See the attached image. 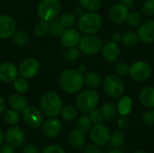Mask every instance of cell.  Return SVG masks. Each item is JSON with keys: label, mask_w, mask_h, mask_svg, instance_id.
Returning a JSON list of instances; mask_svg holds the SVG:
<instances>
[{"label": "cell", "mask_w": 154, "mask_h": 153, "mask_svg": "<svg viewBox=\"0 0 154 153\" xmlns=\"http://www.w3.org/2000/svg\"><path fill=\"white\" fill-rule=\"evenodd\" d=\"M74 14L76 15V16H81L83 14H84V12H83V8L81 7V6H77V7H75L74 8Z\"/></svg>", "instance_id": "681fc988"}, {"label": "cell", "mask_w": 154, "mask_h": 153, "mask_svg": "<svg viewBox=\"0 0 154 153\" xmlns=\"http://www.w3.org/2000/svg\"><path fill=\"white\" fill-rule=\"evenodd\" d=\"M101 51L103 58L108 62H115L120 56V47L113 41L105 43L102 46Z\"/></svg>", "instance_id": "d6986e66"}, {"label": "cell", "mask_w": 154, "mask_h": 153, "mask_svg": "<svg viewBox=\"0 0 154 153\" xmlns=\"http://www.w3.org/2000/svg\"><path fill=\"white\" fill-rule=\"evenodd\" d=\"M84 153H105L104 151L101 149V146H98L97 144H93V145H88Z\"/></svg>", "instance_id": "f6af8a7d"}, {"label": "cell", "mask_w": 154, "mask_h": 153, "mask_svg": "<svg viewBox=\"0 0 154 153\" xmlns=\"http://www.w3.org/2000/svg\"><path fill=\"white\" fill-rule=\"evenodd\" d=\"M90 139L94 142V144H97L98 146H104L107 143H109L110 137H111V132L107 126H106L103 124H95L90 129Z\"/></svg>", "instance_id": "30bf717a"}, {"label": "cell", "mask_w": 154, "mask_h": 153, "mask_svg": "<svg viewBox=\"0 0 154 153\" xmlns=\"http://www.w3.org/2000/svg\"><path fill=\"white\" fill-rule=\"evenodd\" d=\"M143 121L146 125H154V109L150 108L143 115Z\"/></svg>", "instance_id": "b9f144b4"}, {"label": "cell", "mask_w": 154, "mask_h": 153, "mask_svg": "<svg viewBox=\"0 0 154 153\" xmlns=\"http://www.w3.org/2000/svg\"><path fill=\"white\" fill-rule=\"evenodd\" d=\"M40 62L33 58H28L23 60L18 69V72L22 78L30 79L34 78L40 71Z\"/></svg>", "instance_id": "8fae6325"}, {"label": "cell", "mask_w": 154, "mask_h": 153, "mask_svg": "<svg viewBox=\"0 0 154 153\" xmlns=\"http://www.w3.org/2000/svg\"><path fill=\"white\" fill-rule=\"evenodd\" d=\"M126 22L132 27H139L143 23V16L138 12H129Z\"/></svg>", "instance_id": "8d00e7d4"}, {"label": "cell", "mask_w": 154, "mask_h": 153, "mask_svg": "<svg viewBox=\"0 0 154 153\" xmlns=\"http://www.w3.org/2000/svg\"><path fill=\"white\" fill-rule=\"evenodd\" d=\"M79 5L88 12H96L101 7L102 0H79Z\"/></svg>", "instance_id": "d6a6232c"}, {"label": "cell", "mask_w": 154, "mask_h": 153, "mask_svg": "<svg viewBox=\"0 0 154 153\" xmlns=\"http://www.w3.org/2000/svg\"><path fill=\"white\" fill-rule=\"evenodd\" d=\"M11 38L13 40V42L16 46H19V47L25 46L29 41V36H28L27 32L23 30L15 31Z\"/></svg>", "instance_id": "4316f807"}, {"label": "cell", "mask_w": 154, "mask_h": 153, "mask_svg": "<svg viewBox=\"0 0 154 153\" xmlns=\"http://www.w3.org/2000/svg\"><path fill=\"white\" fill-rule=\"evenodd\" d=\"M121 39H122V35H121L119 32H116V33H114V35H113L112 41H115V42H116V43H118V42L121 41Z\"/></svg>", "instance_id": "816d5d0a"}, {"label": "cell", "mask_w": 154, "mask_h": 153, "mask_svg": "<svg viewBox=\"0 0 154 153\" xmlns=\"http://www.w3.org/2000/svg\"><path fill=\"white\" fill-rule=\"evenodd\" d=\"M103 46L102 40L94 34H87L81 37L79 43V50L81 53L88 56L95 55L98 53Z\"/></svg>", "instance_id": "52a82bcc"}, {"label": "cell", "mask_w": 154, "mask_h": 153, "mask_svg": "<svg viewBox=\"0 0 154 153\" xmlns=\"http://www.w3.org/2000/svg\"><path fill=\"white\" fill-rule=\"evenodd\" d=\"M78 70L81 73V74H85L87 72V67L85 65H80L78 69Z\"/></svg>", "instance_id": "f5cc1de1"}, {"label": "cell", "mask_w": 154, "mask_h": 153, "mask_svg": "<svg viewBox=\"0 0 154 153\" xmlns=\"http://www.w3.org/2000/svg\"><path fill=\"white\" fill-rule=\"evenodd\" d=\"M99 103V94L93 88L86 89L80 92L76 99L78 109L84 114H89L97 108Z\"/></svg>", "instance_id": "277c9868"}, {"label": "cell", "mask_w": 154, "mask_h": 153, "mask_svg": "<svg viewBox=\"0 0 154 153\" xmlns=\"http://www.w3.org/2000/svg\"><path fill=\"white\" fill-rule=\"evenodd\" d=\"M23 153H40V151L36 146H34L32 144H29L23 148Z\"/></svg>", "instance_id": "bcb514c9"}, {"label": "cell", "mask_w": 154, "mask_h": 153, "mask_svg": "<svg viewBox=\"0 0 154 153\" xmlns=\"http://www.w3.org/2000/svg\"><path fill=\"white\" fill-rule=\"evenodd\" d=\"M89 117L91 119L92 124H103L105 121L103 118V115L101 114V111L99 109H97V108H95L93 111H91L89 113Z\"/></svg>", "instance_id": "ab89813d"}, {"label": "cell", "mask_w": 154, "mask_h": 153, "mask_svg": "<svg viewBox=\"0 0 154 153\" xmlns=\"http://www.w3.org/2000/svg\"><path fill=\"white\" fill-rule=\"evenodd\" d=\"M23 118L24 123L32 129H38L42 125L43 114L41 109L36 106H27L23 111Z\"/></svg>", "instance_id": "9c48e42d"}, {"label": "cell", "mask_w": 154, "mask_h": 153, "mask_svg": "<svg viewBox=\"0 0 154 153\" xmlns=\"http://www.w3.org/2000/svg\"><path fill=\"white\" fill-rule=\"evenodd\" d=\"M14 89L20 94H23L28 91L29 89V83L26 78H17L14 81Z\"/></svg>", "instance_id": "74e56055"}, {"label": "cell", "mask_w": 154, "mask_h": 153, "mask_svg": "<svg viewBox=\"0 0 154 153\" xmlns=\"http://www.w3.org/2000/svg\"><path fill=\"white\" fill-rule=\"evenodd\" d=\"M40 108L44 115L48 117H56L61 113L63 108L61 97L54 91L46 92L41 98Z\"/></svg>", "instance_id": "7a4b0ae2"}, {"label": "cell", "mask_w": 154, "mask_h": 153, "mask_svg": "<svg viewBox=\"0 0 154 153\" xmlns=\"http://www.w3.org/2000/svg\"><path fill=\"white\" fill-rule=\"evenodd\" d=\"M107 153H125L123 151H121L120 149H113L110 151H108Z\"/></svg>", "instance_id": "db71d44e"}, {"label": "cell", "mask_w": 154, "mask_h": 153, "mask_svg": "<svg viewBox=\"0 0 154 153\" xmlns=\"http://www.w3.org/2000/svg\"><path fill=\"white\" fill-rule=\"evenodd\" d=\"M140 41L138 34L134 32H126L122 35V39L121 41L125 46L127 47H131V46H134L138 43V41Z\"/></svg>", "instance_id": "4dcf8cb0"}, {"label": "cell", "mask_w": 154, "mask_h": 153, "mask_svg": "<svg viewBox=\"0 0 154 153\" xmlns=\"http://www.w3.org/2000/svg\"><path fill=\"white\" fill-rule=\"evenodd\" d=\"M16 31L15 20L8 14L0 15V39L5 40L11 38Z\"/></svg>", "instance_id": "4fadbf2b"}, {"label": "cell", "mask_w": 154, "mask_h": 153, "mask_svg": "<svg viewBox=\"0 0 154 153\" xmlns=\"http://www.w3.org/2000/svg\"><path fill=\"white\" fill-rule=\"evenodd\" d=\"M4 120L9 125H16L20 120V115L18 111L14 109H8L4 112Z\"/></svg>", "instance_id": "1f68e13d"}, {"label": "cell", "mask_w": 154, "mask_h": 153, "mask_svg": "<svg viewBox=\"0 0 154 153\" xmlns=\"http://www.w3.org/2000/svg\"><path fill=\"white\" fill-rule=\"evenodd\" d=\"M8 104L12 109H14L18 112L23 111L28 106L26 98L22 94L17 92L10 95L8 98Z\"/></svg>", "instance_id": "7402d4cb"}, {"label": "cell", "mask_w": 154, "mask_h": 153, "mask_svg": "<svg viewBox=\"0 0 154 153\" xmlns=\"http://www.w3.org/2000/svg\"><path fill=\"white\" fill-rule=\"evenodd\" d=\"M60 114H61L62 118L68 122H72V121L76 120L79 115V112H78L77 108L72 106H67L63 107Z\"/></svg>", "instance_id": "f546056e"}, {"label": "cell", "mask_w": 154, "mask_h": 153, "mask_svg": "<svg viewBox=\"0 0 154 153\" xmlns=\"http://www.w3.org/2000/svg\"><path fill=\"white\" fill-rule=\"evenodd\" d=\"M33 32L39 37L45 36L46 34L49 33V23L45 22L43 20H40L39 22H37L35 23L34 28H33Z\"/></svg>", "instance_id": "d590c367"}, {"label": "cell", "mask_w": 154, "mask_h": 153, "mask_svg": "<svg viewBox=\"0 0 154 153\" xmlns=\"http://www.w3.org/2000/svg\"><path fill=\"white\" fill-rule=\"evenodd\" d=\"M61 123L55 117H50L44 124L42 127V133L46 138L53 139L56 138L61 132Z\"/></svg>", "instance_id": "2e32d148"}, {"label": "cell", "mask_w": 154, "mask_h": 153, "mask_svg": "<svg viewBox=\"0 0 154 153\" xmlns=\"http://www.w3.org/2000/svg\"><path fill=\"white\" fill-rule=\"evenodd\" d=\"M134 153H146L145 151H141V150H137V151H135Z\"/></svg>", "instance_id": "9f6ffc18"}, {"label": "cell", "mask_w": 154, "mask_h": 153, "mask_svg": "<svg viewBox=\"0 0 154 153\" xmlns=\"http://www.w3.org/2000/svg\"><path fill=\"white\" fill-rule=\"evenodd\" d=\"M59 84L68 94L78 93L84 85V77L78 69H68L63 70L59 78Z\"/></svg>", "instance_id": "6da1fadb"}, {"label": "cell", "mask_w": 154, "mask_h": 153, "mask_svg": "<svg viewBox=\"0 0 154 153\" xmlns=\"http://www.w3.org/2000/svg\"><path fill=\"white\" fill-rule=\"evenodd\" d=\"M18 69L12 62L0 63V81L4 83L14 82L18 76Z\"/></svg>", "instance_id": "5bb4252c"}, {"label": "cell", "mask_w": 154, "mask_h": 153, "mask_svg": "<svg viewBox=\"0 0 154 153\" xmlns=\"http://www.w3.org/2000/svg\"><path fill=\"white\" fill-rule=\"evenodd\" d=\"M0 153H14V147H12L11 145L5 144L0 148Z\"/></svg>", "instance_id": "7dc6e473"}, {"label": "cell", "mask_w": 154, "mask_h": 153, "mask_svg": "<svg viewBox=\"0 0 154 153\" xmlns=\"http://www.w3.org/2000/svg\"><path fill=\"white\" fill-rule=\"evenodd\" d=\"M69 142L75 149H82L86 143L85 133L77 128L73 129L69 134Z\"/></svg>", "instance_id": "44dd1931"}, {"label": "cell", "mask_w": 154, "mask_h": 153, "mask_svg": "<svg viewBox=\"0 0 154 153\" xmlns=\"http://www.w3.org/2000/svg\"><path fill=\"white\" fill-rule=\"evenodd\" d=\"M42 153H66L62 147L56 145V144H51L46 146Z\"/></svg>", "instance_id": "7bdbcfd3"}, {"label": "cell", "mask_w": 154, "mask_h": 153, "mask_svg": "<svg viewBox=\"0 0 154 153\" xmlns=\"http://www.w3.org/2000/svg\"><path fill=\"white\" fill-rule=\"evenodd\" d=\"M129 124H130V121H129L128 117L125 115H121L117 120V125H118L120 130L127 129Z\"/></svg>", "instance_id": "ee69618b"}, {"label": "cell", "mask_w": 154, "mask_h": 153, "mask_svg": "<svg viewBox=\"0 0 154 153\" xmlns=\"http://www.w3.org/2000/svg\"><path fill=\"white\" fill-rule=\"evenodd\" d=\"M60 9V0H41L37 6V14L41 20L49 23L57 18Z\"/></svg>", "instance_id": "5b68a950"}, {"label": "cell", "mask_w": 154, "mask_h": 153, "mask_svg": "<svg viewBox=\"0 0 154 153\" xmlns=\"http://www.w3.org/2000/svg\"><path fill=\"white\" fill-rule=\"evenodd\" d=\"M141 104L147 108H154V87L148 86L143 87L139 94Z\"/></svg>", "instance_id": "ffe728a7"}, {"label": "cell", "mask_w": 154, "mask_h": 153, "mask_svg": "<svg viewBox=\"0 0 154 153\" xmlns=\"http://www.w3.org/2000/svg\"><path fill=\"white\" fill-rule=\"evenodd\" d=\"M59 22L61 23V25L64 28H71L72 26H74L77 23V16L74 14V13H70V12H67L62 14L60 17H59Z\"/></svg>", "instance_id": "83f0119b"}, {"label": "cell", "mask_w": 154, "mask_h": 153, "mask_svg": "<svg viewBox=\"0 0 154 153\" xmlns=\"http://www.w3.org/2000/svg\"><path fill=\"white\" fill-rule=\"evenodd\" d=\"M129 8L123 4H115L109 10V17L116 23H123L126 21Z\"/></svg>", "instance_id": "ac0fdd59"}, {"label": "cell", "mask_w": 154, "mask_h": 153, "mask_svg": "<svg viewBox=\"0 0 154 153\" xmlns=\"http://www.w3.org/2000/svg\"><path fill=\"white\" fill-rule=\"evenodd\" d=\"M5 139L7 142V144L11 145L14 148H18L24 143L26 137L24 131L21 127L12 125L6 130Z\"/></svg>", "instance_id": "7c38bea8"}, {"label": "cell", "mask_w": 154, "mask_h": 153, "mask_svg": "<svg viewBox=\"0 0 154 153\" xmlns=\"http://www.w3.org/2000/svg\"><path fill=\"white\" fill-rule=\"evenodd\" d=\"M125 143V135L123 131L116 130L111 133L109 144L113 149H121Z\"/></svg>", "instance_id": "484cf974"}, {"label": "cell", "mask_w": 154, "mask_h": 153, "mask_svg": "<svg viewBox=\"0 0 154 153\" xmlns=\"http://www.w3.org/2000/svg\"><path fill=\"white\" fill-rule=\"evenodd\" d=\"M142 13L146 16H152L154 14V0H147L142 7Z\"/></svg>", "instance_id": "60d3db41"}, {"label": "cell", "mask_w": 154, "mask_h": 153, "mask_svg": "<svg viewBox=\"0 0 154 153\" xmlns=\"http://www.w3.org/2000/svg\"><path fill=\"white\" fill-rule=\"evenodd\" d=\"M83 77H84V84H86L88 87L93 89L99 87L103 82L100 74L96 71L86 72L83 75Z\"/></svg>", "instance_id": "603a6c76"}, {"label": "cell", "mask_w": 154, "mask_h": 153, "mask_svg": "<svg viewBox=\"0 0 154 153\" xmlns=\"http://www.w3.org/2000/svg\"><path fill=\"white\" fill-rule=\"evenodd\" d=\"M137 34L141 41L152 43L154 41V20H149L143 23L137 30Z\"/></svg>", "instance_id": "e0dca14e"}, {"label": "cell", "mask_w": 154, "mask_h": 153, "mask_svg": "<svg viewBox=\"0 0 154 153\" xmlns=\"http://www.w3.org/2000/svg\"><path fill=\"white\" fill-rule=\"evenodd\" d=\"M100 111L105 121H111L115 119L118 114L116 106L113 102H110V101L105 103L102 106V108L100 109Z\"/></svg>", "instance_id": "d4e9b609"}, {"label": "cell", "mask_w": 154, "mask_h": 153, "mask_svg": "<svg viewBox=\"0 0 154 153\" xmlns=\"http://www.w3.org/2000/svg\"><path fill=\"white\" fill-rule=\"evenodd\" d=\"M5 99L0 96V115L5 111Z\"/></svg>", "instance_id": "c3c4849f"}, {"label": "cell", "mask_w": 154, "mask_h": 153, "mask_svg": "<svg viewBox=\"0 0 154 153\" xmlns=\"http://www.w3.org/2000/svg\"><path fill=\"white\" fill-rule=\"evenodd\" d=\"M129 65L124 60H116L113 65V70L117 76H125L128 74Z\"/></svg>", "instance_id": "e575fe53"}, {"label": "cell", "mask_w": 154, "mask_h": 153, "mask_svg": "<svg viewBox=\"0 0 154 153\" xmlns=\"http://www.w3.org/2000/svg\"><path fill=\"white\" fill-rule=\"evenodd\" d=\"M116 108L120 115L128 116L133 110V101L131 97L128 96H122L116 106Z\"/></svg>", "instance_id": "cb8c5ba5"}, {"label": "cell", "mask_w": 154, "mask_h": 153, "mask_svg": "<svg viewBox=\"0 0 154 153\" xmlns=\"http://www.w3.org/2000/svg\"><path fill=\"white\" fill-rule=\"evenodd\" d=\"M103 23L101 15L96 12L84 13L78 21L79 30L86 34H94L97 32Z\"/></svg>", "instance_id": "3957f363"}, {"label": "cell", "mask_w": 154, "mask_h": 153, "mask_svg": "<svg viewBox=\"0 0 154 153\" xmlns=\"http://www.w3.org/2000/svg\"><path fill=\"white\" fill-rule=\"evenodd\" d=\"M4 141V133H3V131L2 129L0 128V146L2 145V142Z\"/></svg>", "instance_id": "11a10c76"}, {"label": "cell", "mask_w": 154, "mask_h": 153, "mask_svg": "<svg viewBox=\"0 0 154 153\" xmlns=\"http://www.w3.org/2000/svg\"><path fill=\"white\" fill-rule=\"evenodd\" d=\"M65 28L61 25L59 20H53L49 22V33L54 37L60 36L63 32Z\"/></svg>", "instance_id": "836d02e7"}, {"label": "cell", "mask_w": 154, "mask_h": 153, "mask_svg": "<svg viewBox=\"0 0 154 153\" xmlns=\"http://www.w3.org/2000/svg\"><path fill=\"white\" fill-rule=\"evenodd\" d=\"M119 1L121 2V4L126 5L128 8H131L134 4V0H119Z\"/></svg>", "instance_id": "f907efd6"}, {"label": "cell", "mask_w": 154, "mask_h": 153, "mask_svg": "<svg viewBox=\"0 0 154 153\" xmlns=\"http://www.w3.org/2000/svg\"><path fill=\"white\" fill-rule=\"evenodd\" d=\"M104 92L112 98L120 97L125 91V84L117 75H108L102 82Z\"/></svg>", "instance_id": "8992f818"}, {"label": "cell", "mask_w": 154, "mask_h": 153, "mask_svg": "<svg viewBox=\"0 0 154 153\" xmlns=\"http://www.w3.org/2000/svg\"><path fill=\"white\" fill-rule=\"evenodd\" d=\"M80 54L81 52L79 49H77L76 47H72V48H68V50H65L63 57L67 61H75L80 57Z\"/></svg>", "instance_id": "f35d334b"}, {"label": "cell", "mask_w": 154, "mask_h": 153, "mask_svg": "<svg viewBox=\"0 0 154 153\" xmlns=\"http://www.w3.org/2000/svg\"><path fill=\"white\" fill-rule=\"evenodd\" d=\"M81 39L80 33L78 30L74 28H67L63 31L60 35V41L63 46L66 48H72L79 45Z\"/></svg>", "instance_id": "9a60e30c"}, {"label": "cell", "mask_w": 154, "mask_h": 153, "mask_svg": "<svg viewBox=\"0 0 154 153\" xmlns=\"http://www.w3.org/2000/svg\"><path fill=\"white\" fill-rule=\"evenodd\" d=\"M91 127H92V122H91V119H90L89 115H83L79 116L77 119L76 128L79 129V130H80L84 133H86L88 131H90Z\"/></svg>", "instance_id": "f1b7e54d"}, {"label": "cell", "mask_w": 154, "mask_h": 153, "mask_svg": "<svg viewBox=\"0 0 154 153\" xmlns=\"http://www.w3.org/2000/svg\"><path fill=\"white\" fill-rule=\"evenodd\" d=\"M128 74L131 78L136 82H143L152 76V68L149 63L145 61H135L129 67Z\"/></svg>", "instance_id": "ba28073f"}]
</instances>
